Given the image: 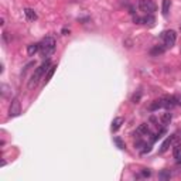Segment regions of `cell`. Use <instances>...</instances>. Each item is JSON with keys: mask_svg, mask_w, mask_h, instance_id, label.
Returning <instances> with one entry per match:
<instances>
[{"mask_svg": "<svg viewBox=\"0 0 181 181\" xmlns=\"http://www.w3.org/2000/svg\"><path fill=\"white\" fill-rule=\"evenodd\" d=\"M171 177V174H170V171H161L159 174V178H161V180H167V178Z\"/></svg>", "mask_w": 181, "mask_h": 181, "instance_id": "19", "label": "cell"}, {"mask_svg": "<svg viewBox=\"0 0 181 181\" xmlns=\"http://www.w3.org/2000/svg\"><path fill=\"white\" fill-rule=\"evenodd\" d=\"M161 40H163V45L166 48H171L173 45L177 41V34L174 30H167L161 34Z\"/></svg>", "mask_w": 181, "mask_h": 181, "instance_id": "3", "label": "cell"}, {"mask_svg": "<svg viewBox=\"0 0 181 181\" xmlns=\"http://www.w3.org/2000/svg\"><path fill=\"white\" fill-rule=\"evenodd\" d=\"M139 10L143 12L144 14H153L156 12L157 6L153 0H139Z\"/></svg>", "mask_w": 181, "mask_h": 181, "instance_id": "4", "label": "cell"}, {"mask_svg": "<svg viewBox=\"0 0 181 181\" xmlns=\"http://www.w3.org/2000/svg\"><path fill=\"white\" fill-rule=\"evenodd\" d=\"M151 175V171L149 169H143L141 170V177H144V178H149Z\"/></svg>", "mask_w": 181, "mask_h": 181, "instance_id": "21", "label": "cell"}, {"mask_svg": "<svg viewBox=\"0 0 181 181\" xmlns=\"http://www.w3.org/2000/svg\"><path fill=\"white\" fill-rule=\"evenodd\" d=\"M51 61H50L48 58L45 60V61L43 62V64L40 65V67L37 68V69L34 71V74L31 75L30 81H28V89H34L36 86L38 85V82H40L41 79H43V77L47 74V71L50 69V67H51Z\"/></svg>", "mask_w": 181, "mask_h": 181, "instance_id": "1", "label": "cell"}, {"mask_svg": "<svg viewBox=\"0 0 181 181\" xmlns=\"http://www.w3.org/2000/svg\"><path fill=\"white\" fill-rule=\"evenodd\" d=\"M164 51H166V47L164 45H154L153 48L150 50V55L151 57H159V55H161Z\"/></svg>", "mask_w": 181, "mask_h": 181, "instance_id": "8", "label": "cell"}, {"mask_svg": "<svg viewBox=\"0 0 181 181\" xmlns=\"http://www.w3.org/2000/svg\"><path fill=\"white\" fill-rule=\"evenodd\" d=\"M137 133H140V135H147V133H150V129H149L147 123H141L137 127Z\"/></svg>", "mask_w": 181, "mask_h": 181, "instance_id": "15", "label": "cell"}, {"mask_svg": "<svg viewBox=\"0 0 181 181\" xmlns=\"http://www.w3.org/2000/svg\"><path fill=\"white\" fill-rule=\"evenodd\" d=\"M140 98H141V92L139 91L137 93H135V95L132 96V102H133V103H137V102L140 101Z\"/></svg>", "mask_w": 181, "mask_h": 181, "instance_id": "20", "label": "cell"}, {"mask_svg": "<svg viewBox=\"0 0 181 181\" xmlns=\"http://www.w3.org/2000/svg\"><path fill=\"white\" fill-rule=\"evenodd\" d=\"M169 12H170V0H163V14H164V17L169 16Z\"/></svg>", "mask_w": 181, "mask_h": 181, "instance_id": "16", "label": "cell"}, {"mask_svg": "<svg viewBox=\"0 0 181 181\" xmlns=\"http://www.w3.org/2000/svg\"><path fill=\"white\" fill-rule=\"evenodd\" d=\"M21 113V103H20L19 98H14L10 102V107H9V116L10 117H16Z\"/></svg>", "mask_w": 181, "mask_h": 181, "instance_id": "5", "label": "cell"}, {"mask_svg": "<svg viewBox=\"0 0 181 181\" xmlns=\"http://www.w3.org/2000/svg\"><path fill=\"white\" fill-rule=\"evenodd\" d=\"M180 31H181V26H180Z\"/></svg>", "mask_w": 181, "mask_h": 181, "instance_id": "23", "label": "cell"}, {"mask_svg": "<svg viewBox=\"0 0 181 181\" xmlns=\"http://www.w3.org/2000/svg\"><path fill=\"white\" fill-rule=\"evenodd\" d=\"M55 69H57V65H51V67H50V69L47 71V74L44 75V83H45V85L50 82V79L52 78V75H54Z\"/></svg>", "mask_w": 181, "mask_h": 181, "instance_id": "11", "label": "cell"}, {"mask_svg": "<svg viewBox=\"0 0 181 181\" xmlns=\"http://www.w3.org/2000/svg\"><path fill=\"white\" fill-rule=\"evenodd\" d=\"M141 23L143 24H153L154 23L153 14H147V16H144V17H141Z\"/></svg>", "mask_w": 181, "mask_h": 181, "instance_id": "17", "label": "cell"}, {"mask_svg": "<svg viewBox=\"0 0 181 181\" xmlns=\"http://www.w3.org/2000/svg\"><path fill=\"white\" fill-rule=\"evenodd\" d=\"M160 119H161V123H163V125L167 126V125H170V122H171L173 115L170 113V112H166V113H163V115H161V117H160Z\"/></svg>", "mask_w": 181, "mask_h": 181, "instance_id": "14", "label": "cell"}, {"mask_svg": "<svg viewBox=\"0 0 181 181\" xmlns=\"http://www.w3.org/2000/svg\"><path fill=\"white\" fill-rule=\"evenodd\" d=\"M173 156H174L175 161L181 163V144H175L173 149Z\"/></svg>", "mask_w": 181, "mask_h": 181, "instance_id": "12", "label": "cell"}, {"mask_svg": "<svg viewBox=\"0 0 181 181\" xmlns=\"http://www.w3.org/2000/svg\"><path fill=\"white\" fill-rule=\"evenodd\" d=\"M174 140H175V136H174V135H173V136H170V137L167 139V140L164 141V143H163L161 149H160V153H164V151H166L167 149H169V146H170V144H171Z\"/></svg>", "mask_w": 181, "mask_h": 181, "instance_id": "13", "label": "cell"}, {"mask_svg": "<svg viewBox=\"0 0 181 181\" xmlns=\"http://www.w3.org/2000/svg\"><path fill=\"white\" fill-rule=\"evenodd\" d=\"M113 141L116 143V146L120 149V150H125V149H126V144L123 143V140H122L120 137H115V139H113Z\"/></svg>", "mask_w": 181, "mask_h": 181, "instance_id": "18", "label": "cell"}, {"mask_svg": "<svg viewBox=\"0 0 181 181\" xmlns=\"http://www.w3.org/2000/svg\"><path fill=\"white\" fill-rule=\"evenodd\" d=\"M24 14H26V17H27V20L28 21H36V20L38 19V16H37V13L34 12L33 9H24Z\"/></svg>", "mask_w": 181, "mask_h": 181, "instance_id": "9", "label": "cell"}, {"mask_svg": "<svg viewBox=\"0 0 181 181\" xmlns=\"http://www.w3.org/2000/svg\"><path fill=\"white\" fill-rule=\"evenodd\" d=\"M38 51H40V43H33V44H30V45H27L28 57H34Z\"/></svg>", "mask_w": 181, "mask_h": 181, "instance_id": "7", "label": "cell"}, {"mask_svg": "<svg viewBox=\"0 0 181 181\" xmlns=\"http://www.w3.org/2000/svg\"><path fill=\"white\" fill-rule=\"evenodd\" d=\"M62 34H64V36H68V34H69V30H68V28H62Z\"/></svg>", "mask_w": 181, "mask_h": 181, "instance_id": "22", "label": "cell"}, {"mask_svg": "<svg viewBox=\"0 0 181 181\" xmlns=\"http://www.w3.org/2000/svg\"><path fill=\"white\" fill-rule=\"evenodd\" d=\"M160 103H161L163 109H173V107L177 105V98L175 96H163L160 98Z\"/></svg>", "mask_w": 181, "mask_h": 181, "instance_id": "6", "label": "cell"}, {"mask_svg": "<svg viewBox=\"0 0 181 181\" xmlns=\"http://www.w3.org/2000/svg\"><path fill=\"white\" fill-rule=\"evenodd\" d=\"M55 48H57V41H55V38L51 37V36L44 37L43 41L40 43V52L44 58H50V57L55 52Z\"/></svg>", "mask_w": 181, "mask_h": 181, "instance_id": "2", "label": "cell"}, {"mask_svg": "<svg viewBox=\"0 0 181 181\" xmlns=\"http://www.w3.org/2000/svg\"><path fill=\"white\" fill-rule=\"evenodd\" d=\"M123 122H125V119L123 117H115L113 122H112V132H117V130L120 129V126L123 125Z\"/></svg>", "mask_w": 181, "mask_h": 181, "instance_id": "10", "label": "cell"}]
</instances>
